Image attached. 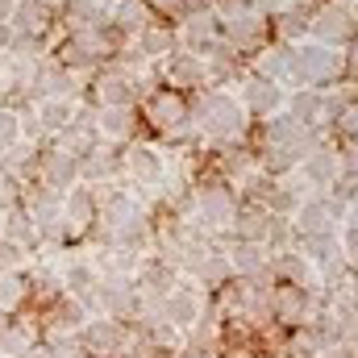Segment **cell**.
<instances>
[{
	"label": "cell",
	"instance_id": "6da1fadb",
	"mask_svg": "<svg viewBox=\"0 0 358 358\" xmlns=\"http://www.w3.org/2000/svg\"><path fill=\"white\" fill-rule=\"evenodd\" d=\"M196 129H200L204 138H217V142L238 138V134L246 129V108H242V100L229 96V92H221V88L204 92L200 104H196Z\"/></svg>",
	"mask_w": 358,
	"mask_h": 358
},
{
	"label": "cell",
	"instance_id": "7a4b0ae2",
	"mask_svg": "<svg viewBox=\"0 0 358 358\" xmlns=\"http://www.w3.org/2000/svg\"><path fill=\"white\" fill-rule=\"evenodd\" d=\"M92 358H121L129 350V329H125V321H117V317H96V321H84V329H80V338H76Z\"/></svg>",
	"mask_w": 358,
	"mask_h": 358
},
{
	"label": "cell",
	"instance_id": "3957f363",
	"mask_svg": "<svg viewBox=\"0 0 358 358\" xmlns=\"http://www.w3.org/2000/svg\"><path fill=\"white\" fill-rule=\"evenodd\" d=\"M142 88H146L142 76H134L129 67H113L96 80V100H100V108H134Z\"/></svg>",
	"mask_w": 358,
	"mask_h": 358
},
{
	"label": "cell",
	"instance_id": "277c9868",
	"mask_svg": "<svg viewBox=\"0 0 358 358\" xmlns=\"http://www.w3.org/2000/svg\"><path fill=\"white\" fill-rule=\"evenodd\" d=\"M200 313H204V287H200V283H176V287L163 296V317H167L176 329L200 325Z\"/></svg>",
	"mask_w": 358,
	"mask_h": 358
},
{
	"label": "cell",
	"instance_id": "5b68a950",
	"mask_svg": "<svg viewBox=\"0 0 358 358\" xmlns=\"http://www.w3.org/2000/svg\"><path fill=\"white\" fill-rule=\"evenodd\" d=\"M234 196L225 192V187H200L196 192V200H192V221L200 225V229H221V225H229L234 221Z\"/></svg>",
	"mask_w": 358,
	"mask_h": 358
},
{
	"label": "cell",
	"instance_id": "8992f818",
	"mask_svg": "<svg viewBox=\"0 0 358 358\" xmlns=\"http://www.w3.org/2000/svg\"><path fill=\"white\" fill-rule=\"evenodd\" d=\"M34 113H38L34 121H21V129H25L29 138H34V134H63V129L80 117V108H76L67 96H42Z\"/></svg>",
	"mask_w": 358,
	"mask_h": 358
},
{
	"label": "cell",
	"instance_id": "52a82bcc",
	"mask_svg": "<svg viewBox=\"0 0 358 358\" xmlns=\"http://www.w3.org/2000/svg\"><path fill=\"white\" fill-rule=\"evenodd\" d=\"M100 217V196L92 192V183H71L67 196H63V221H67V234H84L88 225H96Z\"/></svg>",
	"mask_w": 358,
	"mask_h": 358
},
{
	"label": "cell",
	"instance_id": "ba28073f",
	"mask_svg": "<svg viewBox=\"0 0 358 358\" xmlns=\"http://www.w3.org/2000/svg\"><path fill=\"white\" fill-rule=\"evenodd\" d=\"M38 179H46V187L67 192L71 183H80V159L67 155L63 146H46L38 150Z\"/></svg>",
	"mask_w": 358,
	"mask_h": 358
},
{
	"label": "cell",
	"instance_id": "9c48e42d",
	"mask_svg": "<svg viewBox=\"0 0 358 358\" xmlns=\"http://www.w3.org/2000/svg\"><path fill=\"white\" fill-rule=\"evenodd\" d=\"M25 213H29V221L38 225V234H67V221H63V192H55V187H38L34 196H29V204H25Z\"/></svg>",
	"mask_w": 358,
	"mask_h": 358
},
{
	"label": "cell",
	"instance_id": "30bf717a",
	"mask_svg": "<svg viewBox=\"0 0 358 358\" xmlns=\"http://www.w3.org/2000/svg\"><path fill=\"white\" fill-rule=\"evenodd\" d=\"M121 167H125V176L138 179L142 187H155V183L167 179V163H163V155H159L155 146H146V142H134V146L125 150Z\"/></svg>",
	"mask_w": 358,
	"mask_h": 358
},
{
	"label": "cell",
	"instance_id": "8fae6325",
	"mask_svg": "<svg viewBox=\"0 0 358 358\" xmlns=\"http://www.w3.org/2000/svg\"><path fill=\"white\" fill-rule=\"evenodd\" d=\"M171 287H176V263H167V259L138 263V296H142V304H163V296Z\"/></svg>",
	"mask_w": 358,
	"mask_h": 358
},
{
	"label": "cell",
	"instance_id": "7c38bea8",
	"mask_svg": "<svg viewBox=\"0 0 358 358\" xmlns=\"http://www.w3.org/2000/svg\"><path fill=\"white\" fill-rule=\"evenodd\" d=\"M292 76L296 80H329V76H338V55L329 46H296Z\"/></svg>",
	"mask_w": 358,
	"mask_h": 358
},
{
	"label": "cell",
	"instance_id": "4fadbf2b",
	"mask_svg": "<svg viewBox=\"0 0 358 358\" xmlns=\"http://www.w3.org/2000/svg\"><path fill=\"white\" fill-rule=\"evenodd\" d=\"M238 100H242L246 117H250V113H255V117H275V113H279V104H283L287 96H283V88H279L275 80L255 76V80H246V84H242V96H238Z\"/></svg>",
	"mask_w": 358,
	"mask_h": 358
},
{
	"label": "cell",
	"instance_id": "5bb4252c",
	"mask_svg": "<svg viewBox=\"0 0 358 358\" xmlns=\"http://www.w3.org/2000/svg\"><path fill=\"white\" fill-rule=\"evenodd\" d=\"M146 117H150V125H155V129H163V134H183V129L192 125L187 104L179 100L176 92H159V96L146 104Z\"/></svg>",
	"mask_w": 358,
	"mask_h": 358
},
{
	"label": "cell",
	"instance_id": "9a60e30c",
	"mask_svg": "<svg viewBox=\"0 0 358 358\" xmlns=\"http://www.w3.org/2000/svg\"><path fill=\"white\" fill-rule=\"evenodd\" d=\"M138 213H146V208H142V200H138L129 187H108V192L100 196V217H96V221H100L104 234H108V229H117L121 221H129V217H138Z\"/></svg>",
	"mask_w": 358,
	"mask_h": 358
},
{
	"label": "cell",
	"instance_id": "2e32d148",
	"mask_svg": "<svg viewBox=\"0 0 358 358\" xmlns=\"http://www.w3.org/2000/svg\"><path fill=\"white\" fill-rule=\"evenodd\" d=\"M234 234L238 242H271V229H275V213H267L263 204H246V208H234Z\"/></svg>",
	"mask_w": 358,
	"mask_h": 358
},
{
	"label": "cell",
	"instance_id": "e0dca14e",
	"mask_svg": "<svg viewBox=\"0 0 358 358\" xmlns=\"http://www.w3.org/2000/svg\"><path fill=\"white\" fill-rule=\"evenodd\" d=\"M163 76H167L171 84H179V88H196V84L208 80V67H204V59H200L196 50H171Z\"/></svg>",
	"mask_w": 358,
	"mask_h": 358
},
{
	"label": "cell",
	"instance_id": "ac0fdd59",
	"mask_svg": "<svg viewBox=\"0 0 358 358\" xmlns=\"http://www.w3.org/2000/svg\"><path fill=\"white\" fill-rule=\"evenodd\" d=\"M213 34H217V13L213 8H187L183 13V25H179V38L200 55L208 42H213Z\"/></svg>",
	"mask_w": 358,
	"mask_h": 358
},
{
	"label": "cell",
	"instance_id": "d6986e66",
	"mask_svg": "<svg viewBox=\"0 0 358 358\" xmlns=\"http://www.w3.org/2000/svg\"><path fill=\"white\" fill-rule=\"evenodd\" d=\"M263 21H267V17H259L255 8H246L242 17L225 21V34H229L234 50H250V46H259V38H263Z\"/></svg>",
	"mask_w": 358,
	"mask_h": 358
},
{
	"label": "cell",
	"instance_id": "ffe728a7",
	"mask_svg": "<svg viewBox=\"0 0 358 358\" xmlns=\"http://www.w3.org/2000/svg\"><path fill=\"white\" fill-rule=\"evenodd\" d=\"M138 46H142L146 59H163V55L176 50V34H171V25H142L138 29Z\"/></svg>",
	"mask_w": 358,
	"mask_h": 358
},
{
	"label": "cell",
	"instance_id": "44dd1931",
	"mask_svg": "<svg viewBox=\"0 0 358 358\" xmlns=\"http://www.w3.org/2000/svg\"><path fill=\"white\" fill-rule=\"evenodd\" d=\"M108 21H113V29H121V34H138L142 25H150V21H146V0H117L113 13H108Z\"/></svg>",
	"mask_w": 358,
	"mask_h": 358
},
{
	"label": "cell",
	"instance_id": "7402d4cb",
	"mask_svg": "<svg viewBox=\"0 0 358 358\" xmlns=\"http://www.w3.org/2000/svg\"><path fill=\"white\" fill-rule=\"evenodd\" d=\"M100 138H129L134 134V108H96Z\"/></svg>",
	"mask_w": 358,
	"mask_h": 358
},
{
	"label": "cell",
	"instance_id": "603a6c76",
	"mask_svg": "<svg viewBox=\"0 0 358 358\" xmlns=\"http://www.w3.org/2000/svg\"><path fill=\"white\" fill-rule=\"evenodd\" d=\"M338 155L334 150H317V155H304V179H313L317 187H325V183H334L338 179Z\"/></svg>",
	"mask_w": 358,
	"mask_h": 358
},
{
	"label": "cell",
	"instance_id": "cb8c5ba5",
	"mask_svg": "<svg viewBox=\"0 0 358 358\" xmlns=\"http://www.w3.org/2000/svg\"><path fill=\"white\" fill-rule=\"evenodd\" d=\"M321 108H325V100H321L317 92H296V96L287 100V117H292L296 125H313Z\"/></svg>",
	"mask_w": 358,
	"mask_h": 358
},
{
	"label": "cell",
	"instance_id": "d4e9b609",
	"mask_svg": "<svg viewBox=\"0 0 358 358\" xmlns=\"http://www.w3.org/2000/svg\"><path fill=\"white\" fill-rule=\"evenodd\" d=\"M25 292H29V283H25V275H21V271H0V304H4L8 313H17V308H21Z\"/></svg>",
	"mask_w": 358,
	"mask_h": 358
},
{
	"label": "cell",
	"instance_id": "484cf974",
	"mask_svg": "<svg viewBox=\"0 0 358 358\" xmlns=\"http://www.w3.org/2000/svg\"><path fill=\"white\" fill-rule=\"evenodd\" d=\"M350 29V8L346 4H329L321 17H317V34L321 38H342Z\"/></svg>",
	"mask_w": 358,
	"mask_h": 358
},
{
	"label": "cell",
	"instance_id": "4316f807",
	"mask_svg": "<svg viewBox=\"0 0 358 358\" xmlns=\"http://www.w3.org/2000/svg\"><path fill=\"white\" fill-rule=\"evenodd\" d=\"M29 346H34V334H29L25 325H13V321H8V325L0 329V355L21 358L25 350H29Z\"/></svg>",
	"mask_w": 358,
	"mask_h": 358
},
{
	"label": "cell",
	"instance_id": "83f0119b",
	"mask_svg": "<svg viewBox=\"0 0 358 358\" xmlns=\"http://www.w3.org/2000/svg\"><path fill=\"white\" fill-rule=\"evenodd\" d=\"M263 250H259V242H238L234 250H229V267L242 271V275H250V271H263Z\"/></svg>",
	"mask_w": 358,
	"mask_h": 358
},
{
	"label": "cell",
	"instance_id": "f1b7e54d",
	"mask_svg": "<svg viewBox=\"0 0 358 358\" xmlns=\"http://www.w3.org/2000/svg\"><path fill=\"white\" fill-rule=\"evenodd\" d=\"M229 275H234L229 259H217V255H208L204 263H196V279H200V287H221Z\"/></svg>",
	"mask_w": 358,
	"mask_h": 358
},
{
	"label": "cell",
	"instance_id": "f546056e",
	"mask_svg": "<svg viewBox=\"0 0 358 358\" xmlns=\"http://www.w3.org/2000/svg\"><path fill=\"white\" fill-rule=\"evenodd\" d=\"M17 142H25V129H21V113H13V108H0V159L17 146Z\"/></svg>",
	"mask_w": 358,
	"mask_h": 358
},
{
	"label": "cell",
	"instance_id": "4dcf8cb0",
	"mask_svg": "<svg viewBox=\"0 0 358 358\" xmlns=\"http://www.w3.org/2000/svg\"><path fill=\"white\" fill-rule=\"evenodd\" d=\"M275 275H283L287 283H308L313 279V263L308 259H300V255H283V259H275Z\"/></svg>",
	"mask_w": 358,
	"mask_h": 358
},
{
	"label": "cell",
	"instance_id": "1f68e13d",
	"mask_svg": "<svg viewBox=\"0 0 358 358\" xmlns=\"http://www.w3.org/2000/svg\"><path fill=\"white\" fill-rule=\"evenodd\" d=\"M80 350H84L80 342H71V338H55V342L46 346V358H84Z\"/></svg>",
	"mask_w": 358,
	"mask_h": 358
},
{
	"label": "cell",
	"instance_id": "d6a6232c",
	"mask_svg": "<svg viewBox=\"0 0 358 358\" xmlns=\"http://www.w3.org/2000/svg\"><path fill=\"white\" fill-rule=\"evenodd\" d=\"M279 25H283V34H287V38H300V34L308 29V17H304V13H296V8H287V13L279 17Z\"/></svg>",
	"mask_w": 358,
	"mask_h": 358
},
{
	"label": "cell",
	"instance_id": "836d02e7",
	"mask_svg": "<svg viewBox=\"0 0 358 358\" xmlns=\"http://www.w3.org/2000/svg\"><path fill=\"white\" fill-rule=\"evenodd\" d=\"M255 4H259V8H255L259 17H283V13H287V0H255Z\"/></svg>",
	"mask_w": 358,
	"mask_h": 358
},
{
	"label": "cell",
	"instance_id": "e575fe53",
	"mask_svg": "<svg viewBox=\"0 0 358 358\" xmlns=\"http://www.w3.org/2000/svg\"><path fill=\"white\" fill-rule=\"evenodd\" d=\"M17 200V179L13 176H0V208H8Z\"/></svg>",
	"mask_w": 358,
	"mask_h": 358
},
{
	"label": "cell",
	"instance_id": "d590c367",
	"mask_svg": "<svg viewBox=\"0 0 358 358\" xmlns=\"http://www.w3.org/2000/svg\"><path fill=\"white\" fill-rule=\"evenodd\" d=\"M150 4H155L159 13H179V17L187 13V0H150Z\"/></svg>",
	"mask_w": 358,
	"mask_h": 358
},
{
	"label": "cell",
	"instance_id": "8d00e7d4",
	"mask_svg": "<svg viewBox=\"0 0 358 358\" xmlns=\"http://www.w3.org/2000/svg\"><path fill=\"white\" fill-rule=\"evenodd\" d=\"M17 4H21V0H0V25H8V21H13Z\"/></svg>",
	"mask_w": 358,
	"mask_h": 358
},
{
	"label": "cell",
	"instance_id": "74e56055",
	"mask_svg": "<svg viewBox=\"0 0 358 358\" xmlns=\"http://www.w3.org/2000/svg\"><path fill=\"white\" fill-rule=\"evenodd\" d=\"M21 358H46V346H42V350H38V346H29V350H25Z\"/></svg>",
	"mask_w": 358,
	"mask_h": 358
},
{
	"label": "cell",
	"instance_id": "f35d334b",
	"mask_svg": "<svg viewBox=\"0 0 358 358\" xmlns=\"http://www.w3.org/2000/svg\"><path fill=\"white\" fill-rule=\"evenodd\" d=\"M4 325H8V308L0 304V329H4Z\"/></svg>",
	"mask_w": 358,
	"mask_h": 358
},
{
	"label": "cell",
	"instance_id": "ab89813d",
	"mask_svg": "<svg viewBox=\"0 0 358 358\" xmlns=\"http://www.w3.org/2000/svg\"><path fill=\"white\" fill-rule=\"evenodd\" d=\"M88 4H96V8H108V4H117V0H88Z\"/></svg>",
	"mask_w": 358,
	"mask_h": 358
},
{
	"label": "cell",
	"instance_id": "60d3db41",
	"mask_svg": "<svg viewBox=\"0 0 358 358\" xmlns=\"http://www.w3.org/2000/svg\"><path fill=\"white\" fill-rule=\"evenodd\" d=\"M350 67H355V71H358V46H355V50H350Z\"/></svg>",
	"mask_w": 358,
	"mask_h": 358
},
{
	"label": "cell",
	"instance_id": "b9f144b4",
	"mask_svg": "<svg viewBox=\"0 0 358 358\" xmlns=\"http://www.w3.org/2000/svg\"><path fill=\"white\" fill-rule=\"evenodd\" d=\"M350 221H355V229H358V204H355V217H350Z\"/></svg>",
	"mask_w": 358,
	"mask_h": 358
},
{
	"label": "cell",
	"instance_id": "7bdbcfd3",
	"mask_svg": "<svg viewBox=\"0 0 358 358\" xmlns=\"http://www.w3.org/2000/svg\"><path fill=\"white\" fill-rule=\"evenodd\" d=\"M355 296H358V283H355Z\"/></svg>",
	"mask_w": 358,
	"mask_h": 358
},
{
	"label": "cell",
	"instance_id": "ee69618b",
	"mask_svg": "<svg viewBox=\"0 0 358 358\" xmlns=\"http://www.w3.org/2000/svg\"><path fill=\"white\" fill-rule=\"evenodd\" d=\"M0 358H8V355H0Z\"/></svg>",
	"mask_w": 358,
	"mask_h": 358
}]
</instances>
